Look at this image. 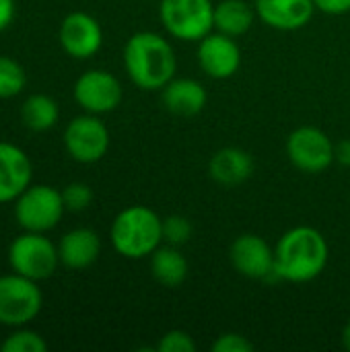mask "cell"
<instances>
[{"label": "cell", "mask_w": 350, "mask_h": 352, "mask_svg": "<svg viewBox=\"0 0 350 352\" xmlns=\"http://www.w3.org/2000/svg\"><path fill=\"white\" fill-rule=\"evenodd\" d=\"M326 237L307 225L289 229L274 245V274L287 283H309L328 266Z\"/></svg>", "instance_id": "obj_1"}, {"label": "cell", "mask_w": 350, "mask_h": 352, "mask_svg": "<svg viewBox=\"0 0 350 352\" xmlns=\"http://www.w3.org/2000/svg\"><path fill=\"white\" fill-rule=\"evenodd\" d=\"M124 68L142 91H161L177 70L173 45L159 33L138 31L124 45Z\"/></svg>", "instance_id": "obj_2"}, {"label": "cell", "mask_w": 350, "mask_h": 352, "mask_svg": "<svg viewBox=\"0 0 350 352\" xmlns=\"http://www.w3.org/2000/svg\"><path fill=\"white\" fill-rule=\"evenodd\" d=\"M109 239L122 258H149L163 241V219L149 206H128L113 219Z\"/></svg>", "instance_id": "obj_3"}, {"label": "cell", "mask_w": 350, "mask_h": 352, "mask_svg": "<svg viewBox=\"0 0 350 352\" xmlns=\"http://www.w3.org/2000/svg\"><path fill=\"white\" fill-rule=\"evenodd\" d=\"M159 19L171 37L200 41L215 31V4L212 0H161Z\"/></svg>", "instance_id": "obj_4"}, {"label": "cell", "mask_w": 350, "mask_h": 352, "mask_svg": "<svg viewBox=\"0 0 350 352\" xmlns=\"http://www.w3.org/2000/svg\"><path fill=\"white\" fill-rule=\"evenodd\" d=\"M8 264L12 272L39 283L56 272L60 264V254L58 248L43 233L25 231L10 243Z\"/></svg>", "instance_id": "obj_5"}, {"label": "cell", "mask_w": 350, "mask_h": 352, "mask_svg": "<svg viewBox=\"0 0 350 352\" xmlns=\"http://www.w3.org/2000/svg\"><path fill=\"white\" fill-rule=\"evenodd\" d=\"M64 210L62 192L52 186H29L14 200V219L31 233L52 231L60 223Z\"/></svg>", "instance_id": "obj_6"}, {"label": "cell", "mask_w": 350, "mask_h": 352, "mask_svg": "<svg viewBox=\"0 0 350 352\" xmlns=\"http://www.w3.org/2000/svg\"><path fill=\"white\" fill-rule=\"evenodd\" d=\"M43 295L35 280L17 272L0 276V324L21 328L41 311Z\"/></svg>", "instance_id": "obj_7"}, {"label": "cell", "mask_w": 350, "mask_h": 352, "mask_svg": "<svg viewBox=\"0 0 350 352\" xmlns=\"http://www.w3.org/2000/svg\"><path fill=\"white\" fill-rule=\"evenodd\" d=\"M287 155L293 167L303 173H324L334 161V144L330 136L316 126H301L287 138Z\"/></svg>", "instance_id": "obj_8"}, {"label": "cell", "mask_w": 350, "mask_h": 352, "mask_svg": "<svg viewBox=\"0 0 350 352\" xmlns=\"http://www.w3.org/2000/svg\"><path fill=\"white\" fill-rule=\"evenodd\" d=\"M64 146L74 161L97 163L109 148V130L95 113L78 116L64 130Z\"/></svg>", "instance_id": "obj_9"}, {"label": "cell", "mask_w": 350, "mask_h": 352, "mask_svg": "<svg viewBox=\"0 0 350 352\" xmlns=\"http://www.w3.org/2000/svg\"><path fill=\"white\" fill-rule=\"evenodd\" d=\"M74 101L87 113H109L122 103V85L107 70H87L74 82Z\"/></svg>", "instance_id": "obj_10"}, {"label": "cell", "mask_w": 350, "mask_h": 352, "mask_svg": "<svg viewBox=\"0 0 350 352\" xmlns=\"http://www.w3.org/2000/svg\"><path fill=\"white\" fill-rule=\"evenodd\" d=\"M58 39L68 56L76 60H87L101 50L103 31L95 16L78 10L64 16V21L60 23Z\"/></svg>", "instance_id": "obj_11"}, {"label": "cell", "mask_w": 350, "mask_h": 352, "mask_svg": "<svg viewBox=\"0 0 350 352\" xmlns=\"http://www.w3.org/2000/svg\"><path fill=\"white\" fill-rule=\"evenodd\" d=\"M198 64L210 78H231L241 66V50L235 37L210 31L198 41Z\"/></svg>", "instance_id": "obj_12"}, {"label": "cell", "mask_w": 350, "mask_h": 352, "mask_svg": "<svg viewBox=\"0 0 350 352\" xmlns=\"http://www.w3.org/2000/svg\"><path fill=\"white\" fill-rule=\"evenodd\" d=\"M229 260L241 276L252 280L274 274V248L256 233L239 235L229 248Z\"/></svg>", "instance_id": "obj_13"}, {"label": "cell", "mask_w": 350, "mask_h": 352, "mask_svg": "<svg viewBox=\"0 0 350 352\" xmlns=\"http://www.w3.org/2000/svg\"><path fill=\"white\" fill-rule=\"evenodd\" d=\"M256 14L276 31L303 29L318 10L314 0H256Z\"/></svg>", "instance_id": "obj_14"}, {"label": "cell", "mask_w": 350, "mask_h": 352, "mask_svg": "<svg viewBox=\"0 0 350 352\" xmlns=\"http://www.w3.org/2000/svg\"><path fill=\"white\" fill-rule=\"evenodd\" d=\"M31 161L23 148L0 142V204L17 200L31 186Z\"/></svg>", "instance_id": "obj_15"}, {"label": "cell", "mask_w": 350, "mask_h": 352, "mask_svg": "<svg viewBox=\"0 0 350 352\" xmlns=\"http://www.w3.org/2000/svg\"><path fill=\"white\" fill-rule=\"evenodd\" d=\"M254 173V159L239 146H225L208 161V175L223 188H235L248 182Z\"/></svg>", "instance_id": "obj_16"}, {"label": "cell", "mask_w": 350, "mask_h": 352, "mask_svg": "<svg viewBox=\"0 0 350 352\" xmlns=\"http://www.w3.org/2000/svg\"><path fill=\"white\" fill-rule=\"evenodd\" d=\"M60 264L70 270H85L93 266L101 254V239L93 229L78 227L68 231L58 245Z\"/></svg>", "instance_id": "obj_17"}, {"label": "cell", "mask_w": 350, "mask_h": 352, "mask_svg": "<svg viewBox=\"0 0 350 352\" xmlns=\"http://www.w3.org/2000/svg\"><path fill=\"white\" fill-rule=\"evenodd\" d=\"M161 101L167 111L182 118H192L206 107V89L194 78H171L161 89Z\"/></svg>", "instance_id": "obj_18"}, {"label": "cell", "mask_w": 350, "mask_h": 352, "mask_svg": "<svg viewBox=\"0 0 350 352\" xmlns=\"http://www.w3.org/2000/svg\"><path fill=\"white\" fill-rule=\"evenodd\" d=\"M256 16V6L245 0H221L215 4V31L241 37L252 29Z\"/></svg>", "instance_id": "obj_19"}, {"label": "cell", "mask_w": 350, "mask_h": 352, "mask_svg": "<svg viewBox=\"0 0 350 352\" xmlns=\"http://www.w3.org/2000/svg\"><path fill=\"white\" fill-rule=\"evenodd\" d=\"M151 272L159 285L175 289L188 278V260L179 248L165 243L151 254Z\"/></svg>", "instance_id": "obj_20"}, {"label": "cell", "mask_w": 350, "mask_h": 352, "mask_svg": "<svg viewBox=\"0 0 350 352\" xmlns=\"http://www.w3.org/2000/svg\"><path fill=\"white\" fill-rule=\"evenodd\" d=\"M58 118H60L58 103L50 95H43V93L29 95L21 107V120L33 132L52 130L58 124Z\"/></svg>", "instance_id": "obj_21"}, {"label": "cell", "mask_w": 350, "mask_h": 352, "mask_svg": "<svg viewBox=\"0 0 350 352\" xmlns=\"http://www.w3.org/2000/svg\"><path fill=\"white\" fill-rule=\"evenodd\" d=\"M25 85H27L25 68L17 60L8 56H0V99L17 97L19 93H23Z\"/></svg>", "instance_id": "obj_22"}, {"label": "cell", "mask_w": 350, "mask_h": 352, "mask_svg": "<svg viewBox=\"0 0 350 352\" xmlns=\"http://www.w3.org/2000/svg\"><path fill=\"white\" fill-rule=\"evenodd\" d=\"M2 352H45L47 342L33 330H17L0 344Z\"/></svg>", "instance_id": "obj_23"}, {"label": "cell", "mask_w": 350, "mask_h": 352, "mask_svg": "<svg viewBox=\"0 0 350 352\" xmlns=\"http://www.w3.org/2000/svg\"><path fill=\"white\" fill-rule=\"evenodd\" d=\"M194 235V227L192 223L182 217V214H171L167 219H163V241L169 245H186Z\"/></svg>", "instance_id": "obj_24"}, {"label": "cell", "mask_w": 350, "mask_h": 352, "mask_svg": "<svg viewBox=\"0 0 350 352\" xmlns=\"http://www.w3.org/2000/svg\"><path fill=\"white\" fill-rule=\"evenodd\" d=\"M62 200L66 210L70 212H83L93 202V190L83 182H72L62 190Z\"/></svg>", "instance_id": "obj_25"}, {"label": "cell", "mask_w": 350, "mask_h": 352, "mask_svg": "<svg viewBox=\"0 0 350 352\" xmlns=\"http://www.w3.org/2000/svg\"><path fill=\"white\" fill-rule=\"evenodd\" d=\"M157 351L159 352H194L196 351V342L194 338L184 332V330H169L165 332L159 342H157Z\"/></svg>", "instance_id": "obj_26"}, {"label": "cell", "mask_w": 350, "mask_h": 352, "mask_svg": "<svg viewBox=\"0 0 350 352\" xmlns=\"http://www.w3.org/2000/svg\"><path fill=\"white\" fill-rule=\"evenodd\" d=\"M210 349H212V352H252L254 351V344L243 334L227 332V334H221L212 342Z\"/></svg>", "instance_id": "obj_27"}, {"label": "cell", "mask_w": 350, "mask_h": 352, "mask_svg": "<svg viewBox=\"0 0 350 352\" xmlns=\"http://www.w3.org/2000/svg\"><path fill=\"white\" fill-rule=\"evenodd\" d=\"M316 8L326 14H347L350 12V0H314Z\"/></svg>", "instance_id": "obj_28"}, {"label": "cell", "mask_w": 350, "mask_h": 352, "mask_svg": "<svg viewBox=\"0 0 350 352\" xmlns=\"http://www.w3.org/2000/svg\"><path fill=\"white\" fill-rule=\"evenodd\" d=\"M14 16V0H0V31H4Z\"/></svg>", "instance_id": "obj_29"}, {"label": "cell", "mask_w": 350, "mask_h": 352, "mask_svg": "<svg viewBox=\"0 0 350 352\" xmlns=\"http://www.w3.org/2000/svg\"><path fill=\"white\" fill-rule=\"evenodd\" d=\"M334 157L340 165L350 167V138H344L338 144H334Z\"/></svg>", "instance_id": "obj_30"}, {"label": "cell", "mask_w": 350, "mask_h": 352, "mask_svg": "<svg viewBox=\"0 0 350 352\" xmlns=\"http://www.w3.org/2000/svg\"><path fill=\"white\" fill-rule=\"evenodd\" d=\"M342 346L350 352V320L344 324V328H342Z\"/></svg>", "instance_id": "obj_31"}]
</instances>
